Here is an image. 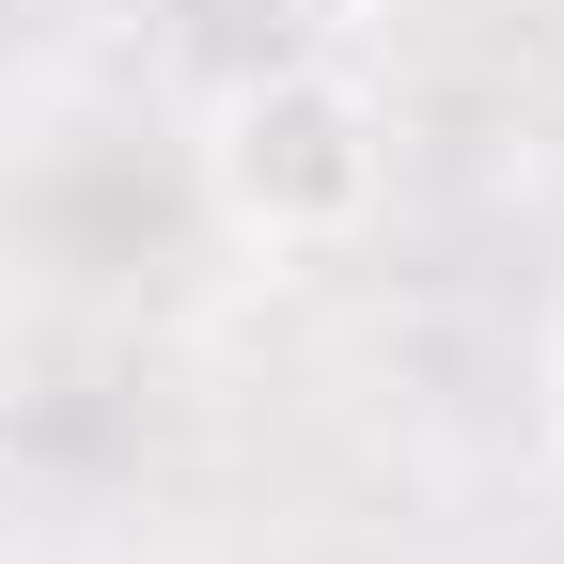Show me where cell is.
<instances>
[{"label":"cell","instance_id":"obj_1","mask_svg":"<svg viewBox=\"0 0 564 564\" xmlns=\"http://www.w3.org/2000/svg\"><path fill=\"white\" fill-rule=\"evenodd\" d=\"M204 204H220V236L267 251V267L361 251L377 204H392V110L345 79V63L282 47L251 79H220V110H204Z\"/></svg>","mask_w":564,"mask_h":564},{"label":"cell","instance_id":"obj_2","mask_svg":"<svg viewBox=\"0 0 564 564\" xmlns=\"http://www.w3.org/2000/svg\"><path fill=\"white\" fill-rule=\"evenodd\" d=\"M267 17H314V32H345V17H377V0H267Z\"/></svg>","mask_w":564,"mask_h":564},{"label":"cell","instance_id":"obj_3","mask_svg":"<svg viewBox=\"0 0 564 564\" xmlns=\"http://www.w3.org/2000/svg\"><path fill=\"white\" fill-rule=\"evenodd\" d=\"M549 392H564V329H549Z\"/></svg>","mask_w":564,"mask_h":564}]
</instances>
